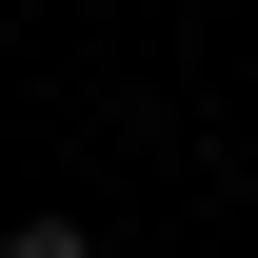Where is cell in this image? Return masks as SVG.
Returning a JSON list of instances; mask_svg holds the SVG:
<instances>
[{
  "label": "cell",
  "mask_w": 258,
  "mask_h": 258,
  "mask_svg": "<svg viewBox=\"0 0 258 258\" xmlns=\"http://www.w3.org/2000/svg\"><path fill=\"white\" fill-rule=\"evenodd\" d=\"M0 258H99V238H80V219H20V238H0Z\"/></svg>",
  "instance_id": "obj_1"
}]
</instances>
